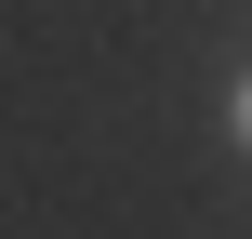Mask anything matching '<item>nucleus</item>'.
I'll return each mask as SVG.
<instances>
[{"instance_id":"1","label":"nucleus","mask_w":252,"mask_h":239,"mask_svg":"<svg viewBox=\"0 0 252 239\" xmlns=\"http://www.w3.org/2000/svg\"><path fill=\"white\" fill-rule=\"evenodd\" d=\"M226 120H239V146H252V80H239V106H226Z\"/></svg>"}]
</instances>
